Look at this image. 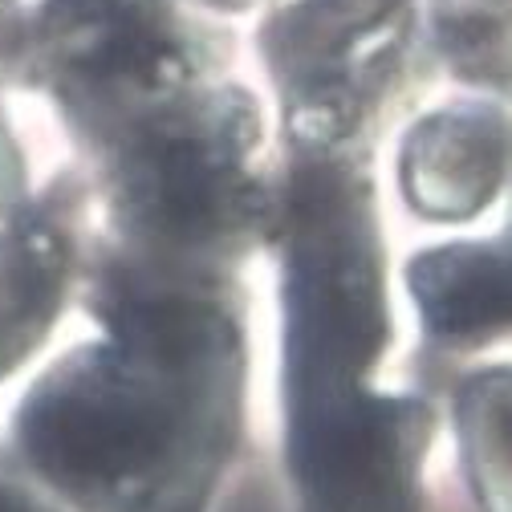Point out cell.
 Returning a JSON list of instances; mask_svg holds the SVG:
<instances>
[{"mask_svg":"<svg viewBox=\"0 0 512 512\" xmlns=\"http://www.w3.org/2000/svg\"><path fill=\"white\" fill-rule=\"evenodd\" d=\"M66 248L45 224L0 232V378H9L49 334L66 297Z\"/></svg>","mask_w":512,"mask_h":512,"instance_id":"obj_8","label":"cell"},{"mask_svg":"<svg viewBox=\"0 0 512 512\" xmlns=\"http://www.w3.org/2000/svg\"><path fill=\"white\" fill-rule=\"evenodd\" d=\"M382 346L387 305L370 240L350 208L326 200L293 228L285 285L289 411L362 391Z\"/></svg>","mask_w":512,"mask_h":512,"instance_id":"obj_2","label":"cell"},{"mask_svg":"<svg viewBox=\"0 0 512 512\" xmlns=\"http://www.w3.org/2000/svg\"><path fill=\"white\" fill-rule=\"evenodd\" d=\"M0 512H45L17 480H9L5 472H0Z\"/></svg>","mask_w":512,"mask_h":512,"instance_id":"obj_11","label":"cell"},{"mask_svg":"<svg viewBox=\"0 0 512 512\" xmlns=\"http://www.w3.org/2000/svg\"><path fill=\"white\" fill-rule=\"evenodd\" d=\"M17 179H21V171H17V155H13V143H9V135H5V126H0V204L13 200Z\"/></svg>","mask_w":512,"mask_h":512,"instance_id":"obj_10","label":"cell"},{"mask_svg":"<svg viewBox=\"0 0 512 512\" xmlns=\"http://www.w3.org/2000/svg\"><path fill=\"white\" fill-rule=\"evenodd\" d=\"M248 114L224 102L179 114L139 139L122 167V204L135 228L200 244L244 228L252 208Z\"/></svg>","mask_w":512,"mask_h":512,"instance_id":"obj_4","label":"cell"},{"mask_svg":"<svg viewBox=\"0 0 512 512\" xmlns=\"http://www.w3.org/2000/svg\"><path fill=\"white\" fill-rule=\"evenodd\" d=\"M460 435L472 484L488 512H508V382L484 374L460 403Z\"/></svg>","mask_w":512,"mask_h":512,"instance_id":"obj_9","label":"cell"},{"mask_svg":"<svg viewBox=\"0 0 512 512\" xmlns=\"http://www.w3.org/2000/svg\"><path fill=\"white\" fill-rule=\"evenodd\" d=\"M427 435L419 403L362 387L289 411V468L309 512H419Z\"/></svg>","mask_w":512,"mask_h":512,"instance_id":"obj_3","label":"cell"},{"mask_svg":"<svg viewBox=\"0 0 512 512\" xmlns=\"http://www.w3.org/2000/svg\"><path fill=\"white\" fill-rule=\"evenodd\" d=\"M504 167V135L488 114L447 110L423 122L403 155L407 200L435 220H464L492 200Z\"/></svg>","mask_w":512,"mask_h":512,"instance_id":"obj_6","label":"cell"},{"mask_svg":"<svg viewBox=\"0 0 512 512\" xmlns=\"http://www.w3.org/2000/svg\"><path fill=\"white\" fill-rule=\"evenodd\" d=\"M411 289L427 330L443 342H484L508 322V265L484 244H452L419 256Z\"/></svg>","mask_w":512,"mask_h":512,"instance_id":"obj_7","label":"cell"},{"mask_svg":"<svg viewBox=\"0 0 512 512\" xmlns=\"http://www.w3.org/2000/svg\"><path fill=\"white\" fill-rule=\"evenodd\" d=\"M403 17L407 0H309L297 9L281 61L317 135L370 102L399 57Z\"/></svg>","mask_w":512,"mask_h":512,"instance_id":"obj_5","label":"cell"},{"mask_svg":"<svg viewBox=\"0 0 512 512\" xmlns=\"http://www.w3.org/2000/svg\"><path fill=\"white\" fill-rule=\"evenodd\" d=\"M240 399L232 317L191 297H122L110 342L57 362L17 411L29 468L78 512H204Z\"/></svg>","mask_w":512,"mask_h":512,"instance_id":"obj_1","label":"cell"}]
</instances>
